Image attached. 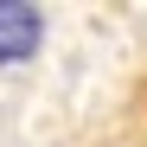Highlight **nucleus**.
<instances>
[{
	"label": "nucleus",
	"instance_id": "f257e3e1",
	"mask_svg": "<svg viewBox=\"0 0 147 147\" xmlns=\"http://www.w3.org/2000/svg\"><path fill=\"white\" fill-rule=\"evenodd\" d=\"M45 45V7L32 0H0V64H26Z\"/></svg>",
	"mask_w": 147,
	"mask_h": 147
},
{
	"label": "nucleus",
	"instance_id": "f03ea898",
	"mask_svg": "<svg viewBox=\"0 0 147 147\" xmlns=\"http://www.w3.org/2000/svg\"><path fill=\"white\" fill-rule=\"evenodd\" d=\"M121 141H128V147H147V70H141L134 90H128V109H121Z\"/></svg>",
	"mask_w": 147,
	"mask_h": 147
}]
</instances>
